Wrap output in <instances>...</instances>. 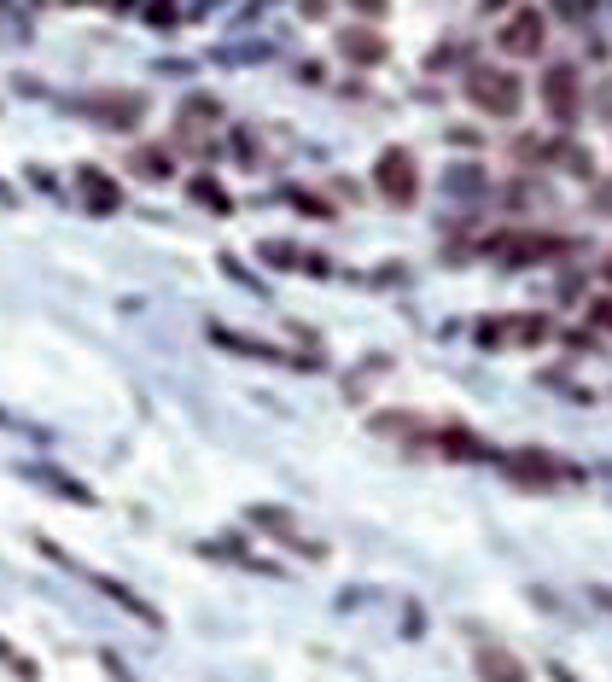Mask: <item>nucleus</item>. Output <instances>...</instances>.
Returning a JSON list of instances; mask_svg holds the SVG:
<instances>
[{
  "instance_id": "obj_14",
  "label": "nucleus",
  "mask_w": 612,
  "mask_h": 682,
  "mask_svg": "<svg viewBox=\"0 0 612 682\" xmlns=\"http://www.w3.org/2000/svg\"><path fill=\"white\" fill-rule=\"evenodd\" d=\"M216 117H222V105L210 100V94H193V100H181V135H187V129H210Z\"/></svg>"
},
{
  "instance_id": "obj_19",
  "label": "nucleus",
  "mask_w": 612,
  "mask_h": 682,
  "mask_svg": "<svg viewBox=\"0 0 612 682\" xmlns=\"http://www.w3.org/2000/svg\"><path fill=\"white\" fill-rule=\"evenodd\" d=\"M146 18H152V24H175V18H181V6H175V0H152V6H146Z\"/></svg>"
},
{
  "instance_id": "obj_1",
  "label": "nucleus",
  "mask_w": 612,
  "mask_h": 682,
  "mask_svg": "<svg viewBox=\"0 0 612 682\" xmlns=\"http://www.w3.org/2000/svg\"><path fill=\"white\" fill-rule=\"evenodd\" d=\"M467 100L484 111V117H519V100H525V88H519V76L502 65H473L467 70Z\"/></svg>"
},
{
  "instance_id": "obj_23",
  "label": "nucleus",
  "mask_w": 612,
  "mask_h": 682,
  "mask_svg": "<svg viewBox=\"0 0 612 682\" xmlns=\"http://www.w3.org/2000/svg\"><path fill=\"white\" fill-rule=\"evenodd\" d=\"M601 280H607V286H612V257H607V263H601Z\"/></svg>"
},
{
  "instance_id": "obj_9",
  "label": "nucleus",
  "mask_w": 612,
  "mask_h": 682,
  "mask_svg": "<svg viewBox=\"0 0 612 682\" xmlns=\"http://www.w3.org/2000/svg\"><path fill=\"white\" fill-rule=\"evenodd\" d=\"M566 245L560 239H548V234H513L502 239V257H508V269H525V263H537V257H560Z\"/></svg>"
},
{
  "instance_id": "obj_10",
  "label": "nucleus",
  "mask_w": 612,
  "mask_h": 682,
  "mask_svg": "<svg viewBox=\"0 0 612 682\" xmlns=\"http://www.w3.org/2000/svg\"><path fill=\"white\" fill-rule=\"evenodd\" d=\"M339 53L350 65H379L385 59V35L368 30V24H356V30H339Z\"/></svg>"
},
{
  "instance_id": "obj_2",
  "label": "nucleus",
  "mask_w": 612,
  "mask_h": 682,
  "mask_svg": "<svg viewBox=\"0 0 612 682\" xmlns=\"http://www.w3.org/2000/svg\"><path fill=\"white\" fill-rule=\"evenodd\" d=\"M374 187L391 205H414L420 199V170H414V152L408 146H385L374 158Z\"/></svg>"
},
{
  "instance_id": "obj_13",
  "label": "nucleus",
  "mask_w": 612,
  "mask_h": 682,
  "mask_svg": "<svg viewBox=\"0 0 612 682\" xmlns=\"http://www.w3.org/2000/svg\"><path fill=\"white\" fill-rule=\"evenodd\" d=\"M94 589H100V595H111V601H117V607H123V613L146 618V624H152V630H158V624H164V618H158V607H146V601H140V595H129V583H117V578H94Z\"/></svg>"
},
{
  "instance_id": "obj_22",
  "label": "nucleus",
  "mask_w": 612,
  "mask_h": 682,
  "mask_svg": "<svg viewBox=\"0 0 612 682\" xmlns=\"http://www.w3.org/2000/svg\"><path fill=\"white\" fill-rule=\"evenodd\" d=\"M350 6H356V12H374V18L385 12V0H350Z\"/></svg>"
},
{
  "instance_id": "obj_8",
  "label": "nucleus",
  "mask_w": 612,
  "mask_h": 682,
  "mask_svg": "<svg viewBox=\"0 0 612 682\" xmlns=\"http://www.w3.org/2000/svg\"><path fill=\"white\" fill-rule=\"evenodd\" d=\"M251 519H257L263 531H274V537H280L286 548H298V554H309V560H321V554H327V548L315 543V537H304V531H298V519H292L286 508H251Z\"/></svg>"
},
{
  "instance_id": "obj_6",
  "label": "nucleus",
  "mask_w": 612,
  "mask_h": 682,
  "mask_svg": "<svg viewBox=\"0 0 612 682\" xmlns=\"http://www.w3.org/2000/svg\"><path fill=\"white\" fill-rule=\"evenodd\" d=\"M578 100H583V82H578L572 65H560V70L543 76V105H548L554 123H578Z\"/></svg>"
},
{
  "instance_id": "obj_11",
  "label": "nucleus",
  "mask_w": 612,
  "mask_h": 682,
  "mask_svg": "<svg viewBox=\"0 0 612 682\" xmlns=\"http://www.w3.org/2000/svg\"><path fill=\"white\" fill-rule=\"evenodd\" d=\"M76 187H82V199H88V210H94V216H111V210L123 205V193H117V181H111V175H105V170H94V164H88V170L76 175Z\"/></svg>"
},
{
  "instance_id": "obj_16",
  "label": "nucleus",
  "mask_w": 612,
  "mask_h": 682,
  "mask_svg": "<svg viewBox=\"0 0 612 682\" xmlns=\"http://www.w3.org/2000/svg\"><path fill=\"white\" fill-rule=\"evenodd\" d=\"M554 164H566V175H578V181H589V175H595V158L583 152L578 140H560V146H554Z\"/></svg>"
},
{
  "instance_id": "obj_12",
  "label": "nucleus",
  "mask_w": 612,
  "mask_h": 682,
  "mask_svg": "<svg viewBox=\"0 0 612 682\" xmlns=\"http://www.w3.org/2000/svg\"><path fill=\"white\" fill-rule=\"evenodd\" d=\"M210 339H216V344H228V350H239V356H257V362H298V368H309L304 356H286V350H274V344H263V339L228 333V327H210Z\"/></svg>"
},
{
  "instance_id": "obj_3",
  "label": "nucleus",
  "mask_w": 612,
  "mask_h": 682,
  "mask_svg": "<svg viewBox=\"0 0 612 682\" xmlns=\"http://www.w3.org/2000/svg\"><path fill=\"white\" fill-rule=\"evenodd\" d=\"M88 117H94L100 129L129 135V129L146 123V94H140V88H100V94H88Z\"/></svg>"
},
{
  "instance_id": "obj_5",
  "label": "nucleus",
  "mask_w": 612,
  "mask_h": 682,
  "mask_svg": "<svg viewBox=\"0 0 612 682\" xmlns=\"http://www.w3.org/2000/svg\"><path fill=\"white\" fill-rule=\"evenodd\" d=\"M496 41H502V53H513V59H537L548 47V18L537 6H519L508 24L496 30Z\"/></svg>"
},
{
  "instance_id": "obj_7",
  "label": "nucleus",
  "mask_w": 612,
  "mask_h": 682,
  "mask_svg": "<svg viewBox=\"0 0 612 682\" xmlns=\"http://www.w3.org/2000/svg\"><path fill=\"white\" fill-rule=\"evenodd\" d=\"M473 671H478V682H525V659L513 648H502V642H478Z\"/></svg>"
},
{
  "instance_id": "obj_4",
  "label": "nucleus",
  "mask_w": 612,
  "mask_h": 682,
  "mask_svg": "<svg viewBox=\"0 0 612 682\" xmlns=\"http://www.w3.org/2000/svg\"><path fill=\"white\" fill-rule=\"evenodd\" d=\"M508 478L513 484H525V490H554V484H566V478H578L566 461H554L548 449H513L508 455Z\"/></svg>"
},
{
  "instance_id": "obj_15",
  "label": "nucleus",
  "mask_w": 612,
  "mask_h": 682,
  "mask_svg": "<svg viewBox=\"0 0 612 682\" xmlns=\"http://www.w3.org/2000/svg\"><path fill=\"white\" fill-rule=\"evenodd\" d=\"M129 170L146 175V181H170V152L164 146H140L135 158H129Z\"/></svg>"
},
{
  "instance_id": "obj_18",
  "label": "nucleus",
  "mask_w": 612,
  "mask_h": 682,
  "mask_svg": "<svg viewBox=\"0 0 612 682\" xmlns=\"http://www.w3.org/2000/svg\"><path fill=\"white\" fill-rule=\"evenodd\" d=\"M263 257H269L274 269H292V257H298V251H292V245H280V239H263Z\"/></svg>"
},
{
  "instance_id": "obj_20",
  "label": "nucleus",
  "mask_w": 612,
  "mask_h": 682,
  "mask_svg": "<svg viewBox=\"0 0 612 682\" xmlns=\"http://www.w3.org/2000/svg\"><path fill=\"white\" fill-rule=\"evenodd\" d=\"M589 321H595V327H607V333H612V298H595V309H589Z\"/></svg>"
},
{
  "instance_id": "obj_17",
  "label": "nucleus",
  "mask_w": 612,
  "mask_h": 682,
  "mask_svg": "<svg viewBox=\"0 0 612 682\" xmlns=\"http://www.w3.org/2000/svg\"><path fill=\"white\" fill-rule=\"evenodd\" d=\"M193 199H204L210 210H228V199H222V187H216L210 175H199V181H193Z\"/></svg>"
},
{
  "instance_id": "obj_21",
  "label": "nucleus",
  "mask_w": 612,
  "mask_h": 682,
  "mask_svg": "<svg viewBox=\"0 0 612 682\" xmlns=\"http://www.w3.org/2000/svg\"><path fill=\"white\" fill-rule=\"evenodd\" d=\"M548 677H554V682H583L578 671H566V665H548Z\"/></svg>"
}]
</instances>
